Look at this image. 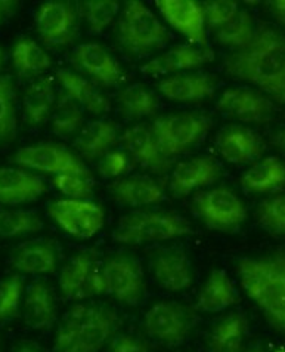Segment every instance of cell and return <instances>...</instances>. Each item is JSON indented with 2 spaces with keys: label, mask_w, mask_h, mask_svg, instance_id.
I'll use <instances>...</instances> for the list:
<instances>
[{
  "label": "cell",
  "mask_w": 285,
  "mask_h": 352,
  "mask_svg": "<svg viewBox=\"0 0 285 352\" xmlns=\"http://www.w3.org/2000/svg\"><path fill=\"white\" fill-rule=\"evenodd\" d=\"M225 70L285 105V37L272 27L255 28L251 43L226 58Z\"/></svg>",
  "instance_id": "6da1fadb"
},
{
  "label": "cell",
  "mask_w": 285,
  "mask_h": 352,
  "mask_svg": "<svg viewBox=\"0 0 285 352\" xmlns=\"http://www.w3.org/2000/svg\"><path fill=\"white\" fill-rule=\"evenodd\" d=\"M237 274L242 289L269 324L285 335V248L262 256L241 258Z\"/></svg>",
  "instance_id": "7a4b0ae2"
},
{
  "label": "cell",
  "mask_w": 285,
  "mask_h": 352,
  "mask_svg": "<svg viewBox=\"0 0 285 352\" xmlns=\"http://www.w3.org/2000/svg\"><path fill=\"white\" fill-rule=\"evenodd\" d=\"M192 232L190 222L176 213L139 212L122 218L113 237L119 243L142 244L179 239Z\"/></svg>",
  "instance_id": "3957f363"
},
{
  "label": "cell",
  "mask_w": 285,
  "mask_h": 352,
  "mask_svg": "<svg viewBox=\"0 0 285 352\" xmlns=\"http://www.w3.org/2000/svg\"><path fill=\"white\" fill-rule=\"evenodd\" d=\"M122 45L132 54H146L169 42L163 24L142 2H129L119 25Z\"/></svg>",
  "instance_id": "277c9868"
},
{
  "label": "cell",
  "mask_w": 285,
  "mask_h": 352,
  "mask_svg": "<svg viewBox=\"0 0 285 352\" xmlns=\"http://www.w3.org/2000/svg\"><path fill=\"white\" fill-rule=\"evenodd\" d=\"M212 122L196 113H178L159 117L152 124V133L164 157L178 155L195 145L210 129Z\"/></svg>",
  "instance_id": "5b68a950"
},
{
  "label": "cell",
  "mask_w": 285,
  "mask_h": 352,
  "mask_svg": "<svg viewBox=\"0 0 285 352\" xmlns=\"http://www.w3.org/2000/svg\"><path fill=\"white\" fill-rule=\"evenodd\" d=\"M51 217L60 227L76 239H91L104 225V210L89 200L64 199L51 203Z\"/></svg>",
  "instance_id": "8992f818"
},
{
  "label": "cell",
  "mask_w": 285,
  "mask_h": 352,
  "mask_svg": "<svg viewBox=\"0 0 285 352\" xmlns=\"http://www.w3.org/2000/svg\"><path fill=\"white\" fill-rule=\"evenodd\" d=\"M15 162L28 169L55 175L89 176V170L82 160L65 146L58 144H38L19 148Z\"/></svg>",
  "instance_id": "52a82bcc"
},
{
  "label": "cell",
  "mask_w": 285,
  "mask_h": 352,
  "mask_svg": "<svg viewBox=\"0 0 285 352\" xmlns=\"http://www.w3.org/2000/svg\"><path fill=\"white\" fill-rule=\"evenodd\" d=\"M146 333L166 345H181L191 331V317L178 302H159L144 317Z\"/></svg>",
  "instance_id": "ba28073f"
},
{
  "label": "cell",
  "mask_w": 285,
  "mask_h": 352,
  "mask_svg": "<svg viewBox=\"0 0 285 352\" xmlns=\"http://www.w3.org/2000/svg\"><path fill=\"white\" fill-rule=\"evenodd\" d=\"M194 206L203 221L214 230H232L247 217L242 201L226 188H214L198 194L194 199Z\"/></svg>",
  "instance_id": "9c48e42d"
},
{
  "label": "cell",
  "mask_w": 285,
  "mask_h": 352,
  "mask_svg": "<svg viewBox=\"0 0 285 352\" xmlns=\"http://www.w3.org/2000/svg\"><path fill=\"white\" fill-rule=\"evenodd\" d=\"M108 293L119 302L137 305L145 296V281L141 265L132 256L117 255L102 267Z\"/></svg>",
  "instance_id": "30bf717a"
},
{
  "label": "cell",
  "mask_w": 285,
  "mask_h": 352,
  "mask_svg": "<svg viewBox=\"0 0 285 352\" xmlns=\"http://www.w3.org/2000/svg\"><path fill=\"white\" fill-rule=\"evenodd\" d=\"M218 110L245 123H264L273 114L272 101L258 91L247 87H233L222 94Z\"/></svg>",
  "instance_id": "8fae6325"
},
{
  "label": "cell",
  "mask_w": 285,
  "mask_h": 352,
  "mask_svg": "<svg viewBox=\"0 0 285 352\" xmlns=\"http://www.w3.org/2000/svg\"><path fill=\"white\" fill-rule=\"evenodd\" d=\"M157 8L173 28L196 45H207L204 8L194 0H157Z\"/></svg>",
  "instance_id": "7c38bea8"
},
{
  "label": "cell",
  "mask_w": 285,
  "mask_h": 352,
  "mask_svg": "<svg viewBox=\"0 0 285 352\" xmlns=\"http://www.w3.org/2000/svg\"><path fill=\"white\" fill-rule=\"evenodd\" d=\"M36 25L47 45L65 46L71 43L76 37V12L65 2H47L38 8L36 14Z\"/></svg>",
  "instance_id": "4fadbf2b"
},
{
  "label": "cell",
  "mask_w": 285,
  "mask_h": 352,
  "mask_svg": "<svg viewBox=\"0 0 285 352\" xmlns=\"http://www.w3.org/2000/svg\"><path fill=\"white\" fill-rule=\"evenodd\" d=\"M71 61L78 70L87 73L102 86L113 87L123 80L120 64L102 45L96 42L78 45L71 55Z\"/></svg>",
  "instance_id": "5bb4252c"
},
{
  "label": "cell",
  "mask_w": 285,
  "mask_h": 352,
  "mask_svg": "<svg viewBox=\"0 0 285 352\" xmlns=\"http://www.w3.org/2000/svg\"><path fill=\"white\" fill-rule=\"evenodd\" d=\"M151 272L157 283L169 292H181L192 285V268L186 253L170 249L151 259Z\"/></svg>",
  "instance_id": "9a60e30c"
},
{
  "label": "cell",
  "mask_w": 285,
  "mask_h": 352,
  "mask_svg": "<svg viewBox=\"0 0 285 352\" xmlns=\"http://www.w3.org/2000/svg\"><path fill=\"white\" fill-rule=\"evenodd\" d=\"M220 166L212 157H195L176 164L170 188L176 195H186L192 190L207 187L220 178Z\"/></svg>",
  "instance_id": "2e32d148"
},
{
  "label": "cell",
  "mask_w": 285,
  "mask_h": 352,
  "mask_svg": "<svg viewBox=\"0 0 285 352\" xmlns=\"http://www.w3.org/2000/svg\"><path fill=\"white\" fill-rule=\"evenodd\" d=\"M122 141L124 144V148L130 153L133 160L139 163L142 168L157 173H164L170 168L169 159L164 157L159 144L155 141L152 131L146 128V126H132V128L123 133Z\"/></svg>",
  "instance_id": "e0dca14e"
},
{
  "label": "cell",
  "mask_w": 285,
  "mask_h": 352,
  "mask_svg": "<svg viewBox=\"0 0 285 352\" xmlns=\"http://www.w3.org/2000/svg\"><path fill=\"white\" fill-rule=\"evenodd\" d=\"M214 58L213 51L204 47L192 46H176L169 51L155 56L154 60L148 61L141 67V72L148 76L157 74H169L188 68H196L210 63Z\"/></svg>",
  "instance_id": "ac0fdd59"
},
{
  "label": "cell",
  "mask_w": 285,
  "mask_h": 352,
  "mask_svg": "<svg viewBox=\"0 0 285 352\" xmlns=\"http://www.w3.org/2000/svg\"><path fill=\"white\" fill-rule=\"evenodd\" d=\"M47 190L41 176L14 168L0 169V203L21 204L37 200Z\"/></svg>",
  "instance_id": "d6986e66"
},
{
  "label": "cell",
  "mask_w": 285,
  "mask_h": 352,
  "mask_svg": "<svg viewBox=\"0 0 285 352\" xmlns=\"http://www.w3.org/2000/svg\"><path fill=\"white\" fill-rule=\"evenodd\" d=\"M117 324L119 318L114 311L98 308L96 314L78 331L71 346L65 352H98L110 339Z\"/></svg>",
  "instance_id": "ffe728a7"
},
{
  "label": "cell",
  "mask_w": 285,
  "mask_h": 352,
  "mask_svg": "<svg viewBox=\"0 0 285 352\" xmlns=\"http://www.w3.org/2000/svg\"><path fill=\"white\" fill-rule=\"evenodd\" d=\"M214 77L209 74H176L164 79L159 89L173 101H198L214 92Z\"/></svg>",
  "instance_id": "44dd1931"
},
{
  "label": "cell",
  "mask_w": 285,
  "mask_h": 352,
  "mask_svg": "<svg viewBox=\"0 0 285 352\" xmlns=\"http://www.w3.org/2000/svg\"><path fill=\"white\" fill-rule=\"evenodd\" d=\"M222 157L233 164H245L254 160L262 153V145L258 136L245 128L232 126L225 129L218 140Z\"/></svg>",
  "instance_id": "7402d4cb"
},
{
  "label": "cell",
  "mask_w": 285,
  "mask_h": 352,
  "mask_svg": "<svg viewBox=\"0 0 285 352\" xmlns=\"http://www.w3.org/2000/svg\"><path fill=\"white\" fill-rule=\"evenodd\" d=\"M58 80L61 82L65 94L89 113L104 114L110 110V102L106 98L98 89L96 85L87 80L86 77L62 68L58 72Z\"/></svg>",
  "instance_id": "603a6c76"
},
{
  "label": "cell",
  "mask_w": 285,
  "mask_h": 352,
  "mask_svg": "<svg viewBox=\"0 0 285 352\" xmlns=\"http://www.w3.org/2000/svg\"><path fill=\"white\" fill-rule=\"evenodd\" d=\"M111 194L124 206H148L164 200V191L157 184L148 178H126L111 185Z\"/></svg>",
  "instance_id": "cb8c5ba5"
},
{
  "label": "cell",
  "mask_w": 285,
  "mask_h": 352,
  "mask_svg": "<svg viewBox=\"0 0 285 352\" xmlns=\"http://www.w3.org/2000/svg\"><path fill=\"white\" fill-rule=\"evenodd\" d=\"M11 263L25 274H49L56 270V252L51 243L30 241L12 252Z\"/></svg>",
  "instance_id": "d4e9b609"
},
{
  "label": "cell",
  "mask_w": 285,
  "mask_h": 352,
  "mask_svg": "<svg viewBox=\"0 0 285 352\" xmlns=\"http://www.w3.org/2000/svg\"><path fill=\"white\" fill-rule=\"evenodd\" d=\"M117 140V126L110 120H93L86 123L77 135L76 148L87 160L100 159L111 148Z\"/></svg>",
  "instance_id": "484cf974"
},
{
  "label": "cell",
  "mask_w": 285,
  "mask_h": 352,
  "mask_svg": "<svg viewBox=\"0 0 285 352\" xmlns=\"http://www.w3.org/2000/svg\"><path fill=\"white\" fill-rule=\"evenodd\" d=\"M56 317V305L52 290L45 281H34L27 290L25 321L32 329H45L52 326Z\"/></svg>",
  "instance_id": "4316f807"
},
{
  "label": "cell",
  "mask_w": 285,
  "mask_h": 352,
  "mask_svg": "<svg viewBox=\"0 0 285 352\" xmlns=\"http://www.w3.org/2000/svg\"><path fill=\"white\" fill-rule=\"evenodd\" d=\"M237 300V292L228 274L222 270H213L204 283L196 299V307L205 312L223 311Z\"/></svg>",
  "instance_id": "83f0119b"
},
{
  "label": "cell",
  "mask_w": 285,
  "mask_h": 352,
  "mask_svg": "<svg viewBox=\"0 0 285 352\" xmlns=\"http://www.w3.org/2000/svg\"><path fill=\"white\" fill-rule=\"evenodd\" d=\"M95 258L89 252H82L76 255L60 274V287L67 299H84L86 285L89 281L91 272L95 267Z\"/></svg>",
  "instance_id": "f1b7e54d"
},
{
  "label": "cell",
  "mask_w": 285,
  "mask_h": 352,
  "mask_svg": "<svg viewBox=\"0 0 285 352\" xmlns=\"http://www.w3.org/2000/svg\"><path fill=\"white\" fill-rule=\"evenodd\" d=\"M241 184L251 192H269L285 185V166L277 157L255 163L242 175Z\"/></svg>",
  "instance_id": "f546056e"
},
{
  "label": "cell",
  "mask_w": 285,
  "mask_h": 352,
  "mask_svg": "<svg viewBox=\"0 0 285 352\" xmlns=\"http://www.w3.org/2000/svg\"><path fill=\"white\" fill-rule=\"evenodd\" d=\"M55 101L54 82L51 77H42L28 87L24 95V114L30 126H38L47 120Z\"/></svg>",
  "instance_id": "4dcf8cb0"
},
{
  "label": "cell",
  "mask_w": 285,
  "mask_h": 352,
  "mask_svg": "<svg viewBox=\"0 0 285 352\" xmlns=\"http://www.w3.org/2000/svg\"><path fill=\"white\" fill-rule=\"evenodd\" d=\"M247 333V320L241 314H231L220 320L212 330L210 352H241Z\"/></svg>",
  "instance_id": "1f68e13d"
},
{
  "label": "cell",
  "mask_w": 285,
  "mask_h": 352,
  "mask_svg": "<svg viewBox=\"0 0 285 352\" xmlns=\"http://www.w3.org/2000/svg\"><path fill=\"white\" fill-rule=\"evenodd\" d=\"M117 102L127 119L152 116L159 109L157 96L142 83H133L122 89L117 96Z\"/></svg>",
  "instance_id": "d6a6232c"
},
{
  "label": "cell",
  "mask_w": 285,
  "mask_h": 352,
  "mask_svg": "<svg viewBox=\"0 0 285 352\" xmlns=\"http://www.w3.org/2000/svg\"><path fill=\"white\" fill-rule=\"evenodd\" d=\"M100 307H89V305H76L67 312L61 320L60 329L55 336V352H65L71 346L74 339L77 338L78 331L89 321Z\"/></svg>",
  "instance_id": "836d02e7"
},
{
  "label": "cell",
  "mask_w": 285,
  "mask_h": 352,
  "mask_svg": "<svg viewBox=\"0 0 285 352\" xmlns=\"http://www.w3.org/2000/svg\"><path fill=\"white\" fill-rule=\"evenodd\" d=\"M12 61L21 74H36L51 67V58L32 38H21L12 51Z\"/></svg>",
  "instance_id": "e575fe53"
},
{
  "label": "cell",
  "mask_w": 285,
  "mask_h": 352,
  "mask_svg": "<svg viewBox=\"0 0 285 352\" xmlns=\"http://www.w3.org/2000/svg\"><path fill=\"white\" fill-rule=\"evenodd\" d=\"M255 28L253 23V16L245 12L238 11L228 24H225L218 30V41L225 45L235 47L237 51H241L245 46H249L254 38Z\"/></svg>",
  "instance_id": "d590c367"
},
{
  "label": "cell",
  "mask_w": 285,
  "mask_h": 352,
  "mask_svg": "<svg viewBox=\"0 0 285 352\" xmlns=\"http://www.w3.org/2000/svg\"><path fill=\"white\" fill-rule=\"evenodd\" d=\"M16 92L9 76L0 77V141H11L16 135Z\"/></svg>",
  "instance_id": "8d00e7d4"
},
{
  "label": "cell",
  "mask_w": 285,
  "mask_h": 352,
  "mask_svg": "<svg viewBox=\"0 0 285 352\" xmlns=\"http://www.w3.org/2000/svg\"><path fill=\"white\" fill-rule=\"evenodd\" d=\"M43 228L42 219L30 212L0 210V237L14 239Z\"/></svg>",
  "instance_id": "74e56055"
},
{
  "label": "cell",
  "mask_w": 285,
  "mask_h": 352,
  "mask_svg": "<svg viewBox=\"0 0 285 352\" xmlns=\"http://www.w3.org/2000/svg\"><path fill=\"white\" fill-rule=\"evenodd\" d=\"M83 128V113L67 94L60 100L52 120V131L60 136L73 135Z\"/></svg>",
  "instance_id": "f35d334b"
},
{
  "label": "cell",
  "mask_w": 285,
  "mask_h": 352,
  "mask_svg": "<svg viewBox=\"0 0 285 352\" xmlns=\"http://www.w3.org/2000/svg\"><path fill=\"white\" fill-rule=\"evenodd\" d=\"M119 3L114 0H95L84 3V16L89 23L91 32L101 34L119 14Z\"/></svg>",
  "instance_id": "ab89813d"
},
{
  "label": "cell",
  "mask_w": 285,
  "mask_h": 352,
  "mask_svg": "<svg viewBox=\"0 0 285 352\" xmlns=\"http://www.w3.org/2000/svg\"><path fill=\"white\" fill-rule=\"evenodd\" d=\"M258 219L266 230L285 234V194L264 200L259 206Z\"/></svg>",
  "instance_id": "60d3db41"
},
{
  "label": "cell",
  "mask_w": 285,
  "mask_h": 352,
  "mask_svg": "<svg viewBox=\"0 0 285 352\" xmlns=\"http://www.w3.org/2000/svg\"><path fill=\"white\" fill-rule=\"evenodd\" d=\"M21 292V277L11 276L0 281V321L12 318L18 314Z\"/></svg>",
  "instance_id": "b9f144b4"
},
{
  "label": "cell",
  "mask_w": 285,
  "mask_h": 352,
  "mask_svg": "<svg viewBox=\"0 0 285 352\" xmlns=\"http://www.w3.org/2000/svg\"><path fill=\"white\" fill-rule=\"evenodd\" d=\"M54 185L58 191L76 200H86L92 195V185L89 181L77 175H55Z\"/></svg>",
  "instance_id": "7bdbcfd3"
},
{
  "label": "cell",
  "mask_w": 285,
  "mask_h": 352,
  "mask_svg": "<svg viewBox=\"0 0 285 352\" xmlns=\"http://www.w3.org/2000/svg\"><path fill=\"white\" fill-rule=\"evenodd\" d=\"M238 14V3L232 0H218V2H209L204 6V16L213 28L223 27Z\"/></svg>",
  "instance_id": "ee69618b"
},
{
  "label": "cell",
  "mask_w": 285,
  "mask_h": 352,
  "mask_svg": "<svg viewBox=\"0 0 285 352\" xmlns=\"http://www.w3.org/2000/svg\"><path fill=\"white\" fill-rule=\"evenodd\" d=\"M127 168L126 155L120 151L108 153L100 163V173L104 178H115L120 176Z\"/></svg>",
  "instance_id": "f6af8a7d"
},
{
  "label": "cell",
  "mask_w": 285,
  "mask_h": 352,
  "mask_svg": "<svg viewBox=\"0 0 285 352\" xmlns=\"http://www.w3.org/2000/svg\"><path fill=\"white\" fill-rule=\"evenodd\" d=\"M111 352H150V348L139 339L122 335L111 342Z\"/></svg>",
  "instance_id": "bcb514c9"
},
{
  "label": "cell",
  "mask_w": 285,
  "mask_h": 352,
  "mask_svg": "<svg viewBox=\"0 0 285 352\" xmlns=\"http://www.w3.org/2000/svg\"><path fill=\"white\" fill-rule=\"evenodd\" d=\"M272 14L278 19L280 24L285 28V0H275L271 3Z\"/></svg>",
  "instance_id": "7dc6e473"
},
{
  "label": "cell",
  "mask_w": 285,
  "mask_h": 352,
  "mask_svg": "<svg viewBox=\"0 0 285 352\" xmlns=\"http://www.w3.org/2000/svg\"><path fill=\"white\" fill-rule=\"evenodd\" d=\"M15 12V3L11 0H0V24Z\"/></svg>",
  "instance_id": "c3c4849f"
},
{
  "label": "cell",
  "mask_w": 285,
  "mask_h": 352,
  "mask_svg": "<svg viewBox=\"0 0 285 352\" xmlns=\"http://www.w3.org/2000/svg\"><path fill=\"white\" fill-rule=\"evenodd\" d=\"M15 352H42V351L33 345H24L21 348H18Z\"/></svg>",
  "instance_id": "681fc988"
},
{
  "label": "cell",
  "mask_w": 285,
  "mask_h": 352,
  "mask_svg": "<svg viewBox=\"0 0 285 352\" xmlns=\"http://www.w3.org/2000/svg\"><path fill=\"white\" fill-rule=\"evenodd\" d=\"M2 61H3V52H2V49H0V64H2Z\"/></svg>",
  "instance_id": "f907efd6"
},
{
  "label": "cell",
  "mask_w": 285,
  "mask_h": 352,
  "mask_svg": "<svg viewBox=\"0 0 285 352\" xmlns=\"http://www.w3.org/2000/svg\"><path fill=\"white\" fill-rule=\"evenodd\" d=\"M275 352H285V349H284V348H280V349H277Z\"/></svg>",
  "instance_id": "816d5d0a"
},
{
  "label": "cell",
  "mask_w": 285,
  "mask_h": 352,
  "mask_svg": "<svg viewBox=\"0 0 285 352\" xmlns=\"http://www.w3.org/2000/svg\"><path fill=\"white\" fill-rule=\"evenodd\" d=\"M247 352H260V351H258V349H250V351H247Z\"/></svg>",
  "instance_id": "f5cc1de1"
},
{
  "label": "cell",
  "mask_w": 285,
  "mask_h": 352,
  "mask_svg": "<svg viewBox=\"0 0 285 352\" xmlns=\"http://www.w3.org/2000/svg\"><path fill=\"white\" fill-rule=\"evenodd\" d=\"M284 140H285V138H284Z\"/></svg>",
  "instance_id": "db71d44e"
}]
</instances>
